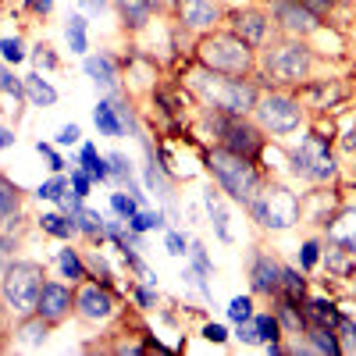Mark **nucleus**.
<instances>
[{"label":"nucleus","mask_w":356,"mask_h":356,"mask_svg":"<svg viewBox=\"0 0 356 356\" xmlns=\"http://www.w3.org/2000/svg\"><path fill=\"white\" fill-rule=\"evenodd\" d=\"M33 4V11H50V0H29Z\"/></svg>","instance_id":"obj_51"},{"label":"nucleus","mask_w":356,"mask_h":356,"mask_svg":"<svg viewBox=\"0 0 356 356\" xmlns=\"http://www.w3.org/2000/svg\"><path fill=\"white\" fill-rule=\"evenodd\" d=\"M282 285H285V292H289V303H296V300H303V292H307V285H303V278L296 275V271H282Z\"/></svg>","instance_id":"obj_27"},{"label":"nucleus","mask_w":356,"mask_h":356,"mask_svg":"<svg viewBox=\"0 0 356 356\" xmlns=\"http://www.w3.org/2000/svg\"><path fill=\"white\" fill-rule=\"evenodd\" d=\"M250 211L260 225L267 228H289L296 218H300V203L296 196L282 186H271V189H260L253 200H250Z\"/></svg>","instance_id":"obj_4"},{"label":"nucleus","mask_w":356,"mask_h":356,"mask_svg":"<svg viewBox=\"0 0 356 356\" xmlns=\"http://www.w3.org/2000/svg\"><path fill=\"white\" fill-rule=\"evenodd\" d=\"M168 250H171L175 257H182V253H186V243H182V235H175V232H171V235H168Z\"/></svg>","instance_id":"obj_41"},{"label":"nucleus","mask_w":356,"mask_h":356,"mask_svg":"<svg viewBox=\"0 0 356 356\" xmlns=\"http://www.w3.org/2000/svg\"><path fill=\"white\" fill-rule=\"evenodd\" d=\"M310 93H314V100H335L342 89L339 86H317V89H310Z\"/></svg>","instance_id":"obj_39"},{"label":"nucleus","mask_w":356,"mask_h":356,"mask_svg":"<svg viewBox=\"0 0 356 356\" xmlns=\"http://www.w3.org/2000/svg\"><path fill=\"white\" fill-rule=\"evenodd\" d=\"M0 54H4L8 61H22V43L18 40H4L0 43Z\"/></svg>","instance_id":"obj_38"},{"label":"nucleus","mask_w":356,"mask_h":356,"mask_svg":"<svg viewBox=\"0 0 356 356\" xmlns=\"http://www.w3.org/2000/svg\"><path fill=\"white\" fill-rule=\"evenodd\" d=\"M72 182H75V193H79V196H86V193H89V178H86L82 171H79V175L72 178Z\"/></svg>","instance_id":"obj_47"},{"label":"nucleus","mask_w":356,"mask_h":356,"mask_svg":"<svg viewBox=\"0 0 356 356\" xmlns=\"http://www.w3.org/2000/svg\"><path fill=\"white\" fill-rule=\"evenodd\" d=\"M25 86H29V97H33V104H40V107L57 100V93H54V89H50L43 79H36V75H33V79H25Z\"/></svg>","instance_id":"obj_24"},{"label":"nucleus","mask_w":356,"mask_h":356,"mask_svg":"<svg viewBox=\"0 0 356 356\" xmlns=\"http://www.w3.org/2000/svg\"><path fill=\"white\" fill-rule=\"evenodd\" d=\"M79 228L89 232V235H100V232H104V221H100V214H93V211H79Z\"/></svg>","instance_id":"obj_31"},{"label":"nucleus","mask_w":356,"mask_h":356,"mask_svg":"<svg viewBox=\"0 0 356 356\" xmlns=\"http://www.w3.org/2000/svg\"><path fill=\"white\" fill-rule=\"evenodd\" d=\"M332 267H335V271H346V257H339V253H332Z\"/></svg>","instance_id":"obj_49"},{"label":"nucleus","mask_w":356,"mask_h":356,"mask_svg":"<svg viewBox=\"0 0 356 356\" xmlns=\"http://www.w3.org/2000/svg\"><path fill=\"white\" fill-rule=\"evenodd\" d=\"M307 324H324V328H332V324H339V310L332 303H324V300H314L307 303V314H303Z\"/></svg>","instance_id":"obj_18"},{"label":"nucleus","mask_w":356,"mask_h":356,"mask_svg":"<svg viewBox=\"0 0 356 356\" xmlns=\"http://www.w3.org/2000/svg\"><path fill=\"white\" fill-rule=\"evenodd\" d=\"M353 275H356V267H353Z\"/></svg>","instance_id":"obj_55"},{"label":"nucleus","mask_w":356,"mask_h":356,"mask_svg":"<svg viewBox=\"0 0 356 356\" xmlns=\"http://www.w3.org/2000/svg\"><path fill=\"white\" fill-rule=\"evenodd\" d=\"M296 171H303L310 178H332L335 175V161L328 154V143L317 139V136L303 139L300 154H296Z\"/></svg>","instance_id":"obj_7"},{"label":"nucleus","mask_w":356,"mask_h":356,"mask_svg":"<svg viewBox=\"0 0 356 356\" xmlns=\"http://www.w3.org/2000/svg\"><path fill=\"white\" fill-rule=\"evenodd\" d=\"M0 89H4V93H15V97H18V82L11 79V72H0Z\"/></svg>","instance_id":"obj_42"},{"label":"nucleus","mask_w":356,"mask_h":356,"mask_svg":"<svg viewBox=\"0 0 356 356\" xmlns=\"http://www.w3.org/2000/svg\"><path fill=\"white\" fill-rule=\"evenodd\" d=\"M221 129H225V150L243 154V157H253V154L260 150V136H257L250 125H243V122H225Z\"/></svg>","instance_id":"obj_9"},{"label":"nucleus","mask_w":356,"mask_h":356,"mask_svg":"<svg viewBox=\"0 0 356 356\" xmlns=\"http://www.w3.org/2000/svg\"><path fill=\"white\" fill-rule=\"evenodd\" d=\"M317 264V243H307L303 246V267H314Z\"/></svg>","instance_id":"obj_43"},{"label":"nucleus","mask_w":356,"mask_h":356,"mask_svg":"<svg viewBox=\"0 0 356 356\" xmlns=\"http://www.w3.org/2000/svg\"><path fill=\"white\" fill-rule=\"evenodd\" d=\"M339 332L346 335V349H356V324L346 321V317H339Z\"/></svg>","instance_id":"obj_37"},{"label":"nucleus","mask_w":356,"mask_h":356,"mask_svg":"<svg viewBox=\"0 0 356 356\" xmlns=\"http://www.w3.org/2000/svg\"><path fill=\"white\" fill-rule=\"evenodd\" d=\"M86 72L93 75L97 82H104V86H114V82H118V72H114V61H111V57H89V61H86Z\"/></svg>","instance_id":"obj_20"},{"label":"nucleus","mask_w":356,"mask_h":356,"mask_svg":"<svg viewBox=\"0 0 356 356\" xmlns=\"http://www.w3.org/2000/svg\"><path fill=\"white\" fill-rule=\"evenodd\" d=\"M154 4H157V0H118V8H122L129 25H143L146 18H150Z\"/></svg>","instance_id":"obj_19"},{"label":"nucleus","mask_w":356,"mask_h":356,"mask_svg":"<svg viewBox=\"0 0 356 356\" xmlns=\"http://www.w3.org/2000/svg\"><path fill=\"white\" fill-rule=\"evenodd\" d=\"M328 239H332L339 250L356 253V211H346V214H339V218L332 221V228H328Z\"/></svg>","instance_id":"obj_13"},{"label":"nucleus","mask_w":356,"mask_h":356,"mask_svg":"<svg viewBox=\"0 0 356 356\" xmlns=\"http://www.w3.org/2000/svg\"><path fill=\"white\" fill-rule=\"evenodd\" d=\"M79 310H82V317H89V321H104V317H111V296L100 292L97 285H86V289L79 292Z\"/></svg>","instance_id":"obj_11"},{"label":"nucleus","mask_w":356,"mask_h":356,"mask_svg":"<svg viewBox=\"0 0 356 356\" xmlns=\"http://www.w3.org/2000/svg\"><path fill=\"white\" fill-rule=\"evenodd\" d=\"M264 33H267L264 15H257V11H239V15H235V36H239V40H246V43H260Z\"/></svg>","instance_id":"obj_15"},{"label":"nucleus","mask_w":356,"mask_h":356,"mask_svg":"<svg viewBox=\"0 0 356 356\" xmlns=\"http://www.w3.org/2000/svg\"><path fill=\"white\" fill-rule=\"evenodd\" d=\"M250 43L239 40V36H228V33H218V36H207L200 43V61L218 72V75H243L250 68Z\"/></svg>","instance_id":"obj_3"},{"label":"nucleus","mask_w":356,"mask_h":356,"mask_svg":"<svg viewBox=\"0 0 356 356\" xmlns=\"http://www.w3.org/2000/svg\"><path fill=\"white\" fill-rule=\"evenodd\" d=\"M260 122L264 129H271V132H292L296 125H300V104L289 100V97H267L260 107Z\"/></svg>","instance_id":"obj_8"},{"label":"nucleus","mask_w":356,"mask_h":356,"mask_svg":"<svg viewBox=\"0 0 356 356\" xmlns=\"http://www.w3.org/2000/svg\"><path fill=\"white\" fill-rule=\"evenodd\" d=\"M82 164H86V171L93 175V178H107V171H111V168H107V164L97 157L93 146H86V150H82Z\"/></svg>","instance_id":"obj_28"},{"label":"nucleus","mask_w":356,"mask_h":356,"mask_svg":"<svg viewBox=\"0 0 356 356\" xmlns=\"http://www.w3.org/2000/svg\"><path fill=\"white\" fill-rule=\"evenodd\" d=\"M68 43H72L75 54L86 50V22H82V18H72V22H68Z\"/></svg>","instance_id":"obj_29"},{"label":"nucleus","mask_w":356,"mask_h":356,"mask_svg":"<svg viewBox=\"0 0 356 356\" xmlns=\"http://www.w3.org/2000/svg\"><path fill=\"white\" fill-rule=\"evenodd\" d=\"M211 171H214L218 182L225 186V193L235 196V200H243V203H250V200L260 193V178H257L250 157H243V154L214 150V154H211Z\"/></svg>","instance_id":"obj_1"},{"label":"nucleus","mask_w":356,"mask_h":356,"mask_svg":"<svg viewBox=\"0 0 356 356\" xmlns=\"http://www.w3.org/2000/svg\"><path fill=\"white\" fill-rule=\"evenodd\" d=\"M193 260H196V267H200L203 275L211 271V267H207V257H203V250H200V246H193Z\"/></svg>","instance_id":"obj_48"},{"label":"nucleus","mask_w":356,"mask_h":356,"mask_svg":"<svg viewBox=\"0 0 356 356\" xmlns=\"http://www.w3.org/2000/svg\"><path fill=\"white\" fill-rule=\"evenodd\" d=\"M40 154L50 161V168H54V171H61V157H57V154L50 150V146H43V143H40Z\"/></svg>","instance_id":"obj_44"},{"label":"nucleus","mask_w":356,"mask_h":356,"mask_svg":"<svg viewBox=\"0 0 356 356\" xmlns=\"http://www.w3.org/2000/svg\"><path fill=\"white\" fill-rule=\"evenodd\" d=\"M275 4H282V0H275Z\"/></svg>","instance_id":"obj_54"},{"label":"nucleus","mask_w":356,"mask_h":356,"mask_svg":"<svg viewBox=\"0 0 356 356\" xmlns=\"http://www.w3.org/2000/svg\"><path fill=\"white\" fill-rule=\"evenodd\" d=\"M40 289H43V275H40L36 264H15V267H8V275H4V300L11 303V310H18V314L36 310Z\"/></svg>","instance_id":"obj_5"},{"label":"nucleus","mask_w":356,"mask_h":356,"mask_svg":"<svg viewBox=\"0 0 356 356\" xmlns=\"http://www.w3.org/2000/svg\"><path fill=\"white\" fill-rule=\"evenodd\" d=\"M93 4H100V0H93Z\"/></svg>","instance_id":"obj_53"},{"label":"nucleus","mask_w":356,"mask_h":356,"mask_svg":"<svg viewBox=\"0 0 356 356\" xmlns=\"http://www.w3.org/2000/svg\"><path fill=\"white\" fill-rule=\"evenodd\" d=\"M310 342L317 353H342L339 339L332 335V328H324V324H310Z\"/></svg>","instance_id":"obj_21"},{"label":"nucleus","mask_w":356,"mask_h":356,"mask_svg":"<svg viewBox=\"0 0 356 356\" xmlns=\"http://www.w3.org/2000/svg\"><path fill=\"white\" fill-rule=\"evenodd\" d=\"M61 193H65V182H61V178H50L47 186H40V196H43V200H61Z\"/></svg>","instance_id":"obj_35"},{"label":"nucleus","mask_w":356,"mask_h":356,"mask_svg":"<svg viewBox=\"0 0 356 356\" xmlns=\"http://www.w3.org/2000/svg\"><path fill=\"white\" fill-rule=\"evenodd\" d=\"M303 8H307V11H314V15H324V11L332 8V0H303Z\"/></svg>","instance_id":"obj_40"},{"label":"nucleus","mask_w":356,"mask_h":356,"mask_svg":"<svg viewBox=\"0 0 356 356\" xmlns=\"http://www.w3.org/2000/svg\"><path fill=\"white\" fill-rule=\"evenodd\" d=\"M178 15H182V22L193 25V29H203V25L218 22V11H214L211 0H178Z\"/></svg>","instance_id":"obj_14"},{"label":"nucleus","mask_w":356,"mask_h":356,"mask_svg":"<svg viewBox=\"0 0 356 356\" xmlns=\"http://www.w3.org/2000/svg\"><path fill=\"white\" fill-rule=\"evenodd\" d=\"M353 143H356V139H353ZM353 143H349V146H353Z\"/></svg>","instance_id":"obj_56"},{"label":"nucleus","mask_w":356,"mask_h":356,"mask_svg":"<svg viewBox=\"0 0 356 356\" xmlns=\"http://www.w3.org/2000/svg\"><path fill=\"white\" fill-rule=\"evenodd\" d=\"M8 143H11V132H0V150H4Z\"/></svg>","instance_id":"obj_52"},{"label":"nucleus","mask_w":356,"mask_h":356,"mask_svg":"<svg viewBox=\"0 0 356 356\" xmlns=\"http://www.w3.org/2000/svg\"><path fill=\"white\" fill-rule=\"evenodd\" d=\"M93 118H97V129H100L104 136H122V122H118V114H114L111 104H100Z\"/></svg>","instance_id":"obj_22"},{"label":"nucleus","mask_w":356,"mask_h":356,"mask_svg":"<svg viewBox=\"0 0 356 356\" xmlns=\"http://www.w3.org/2000/svg\"><path fill=\"white\" fill-rule=\"evenodd\" d=\"M111 203H114V211L122 214V218H132V214H136V203H132L129 196H122V193H118V196H114Z\"/></svg>","instance_id":"obj_36"},{"label":"nucleus","mask_w":356,"mask_h":356,"mask_svg":"<svg viewBox=\"0 0 356 356\" xmlns=\"http://www.w3.org/2000/svg\"><path fill=\"white\" fill-rule=\"evenodd\" d=\"M278 18H282V25L289 29V33H300V36L310 33V29L317 25L314 22L317 18L314 11H307L303 4H289V0H282V4H278Z\"/></svg>","instance_id":"obj_12"},{"label":"nucleus","mask_w":356,"mask_h":356,"mask_svg":"<svg viewBox=\"0 0 356 356\" xmlns=\"http://www.w3.org/2000/svg\"><path fill=\"white\" fill-rule=\"evenodd\" d=\"M75 139H79V129L75 125H65L61 136H57V143H75Z\"/></svg>","instance_id":"obj_46"},{"label":"nucleus","mask_w":356,"mask_h":356,"mask_svg":"<svg viewBox=\"0 0 356 356\" xmlns=\"http://www.w3.org/2000/svg\"><path fill=\"white\" fill-rule=\"evenodd\" d=\"M43 228L50 232V235H57V239H72V232L79 228L75 221H65L61 214H47L43 218Z\"/></svg>","instance_id":"obj_25"},{"label":"nucleus","mask_w":356,"mask_h":356,"mask_svg":"<svg viewBox=\"0 0 356 356\" xmlns=\"http://www.w3.org/2000/svg\"><path fill=\"white\" fill-rule=\"evenodd\" d=\"M196 89L211 100V104H218L221 111H228V114H246V111H253L257 107V89L250 86V82H239V79H218V72H200L196 75Z\"/></svg>","instance_id":"obj_2"},{"label":"nucleus","mask_w":356,"mask_h":356,"mask_svg":"<svg viewBox=\"0 0 356 356\" xmlns=\"http://www.w3.org/2000/svg\"><path fill=\"white\" fill-rule=\"evenodd\" d=\"M18 211V189L8 182V178H0V221L11 218Z\"/></svg>","instance_id":"obj_23"},{"label":"nucleus","mask_w":356,"mask_h":356,"mask_svg":"<svg viewBox=\"0 0 356 356\" xmlns=\"http://www.w3.org/2000/svg\"><path fill=\"white\" fill-rule=\"evenodd\" d=\"M207 207H211V214H214V225H218V235L221 239H232V232H228V214L221 211V203L214 193H207Z\"/></svg>","instance_id":"obj_26"},{"label":"nucleus","mask_w":356,"mask_h":356,"mask_svg":"<svg viewBox=\"0 0 356 356\" xmlns=\"http://www.w3.org/2000/svg\"><path fill=\"white\" fill-rule=\"evenodd\" d=\"M267 68H271V75L282 79V82H300L310 72V54H307L303 43H285L271 54Z\"/></svg>","instance_id":"obj_6"},{"label":"nucleus","mask_w":356,"mask_h":356,"mask_svg":"<svg viewBox=\"0 0 356 356\" xmlns=\"http://www.w3.org/2000/svg\"><path fill=\"white\" fill-rule=\"evenodd\" d=\"M228 317H232L235 324L250 321V317H253V303L246 300V296H239V300H232V307H228Z\"/></svg>","instance_id":"obj_30"},{"label":"nucleus","mask_w":356,"mask_h":356,"mask_svg":"<svg viewBox=\"0 0 356 356\" xmlns=\"http://www.w3.org/2000/svg\"><path fill=\"white\" fill-rule=\"evenodd\" d=\"M243 339L246 342H275L278 339V321L275 317H257L253 324L243 321Z\"/></svg>","instance_id":"obj_17"},{"label":"nucleus","mask_w":356,"mask_h":356,"mask_svg":"<svg viewBox=\"0 0 356 356\" xmlns=\"http://www.w3.org/2000/svg\"><path fill=\"white\" fill-rule=\"evenodd\" d=\"M203 335L211 339V342H225V339H228V335H225V328H221V324H211V328H207Z\"/></svg>","instance_id":"obj_45"},{"label":"nucleus","mask_w":356,"mask_h":356,"mask_svg":"<svg viewBox=\"0 0 356 356\" xmlns=\"http://www.w3.org/2000/svg\"><path fill=\"white\" fill-rule=\"evenodd\" d=\"M68 307H72V292H68L65 285H43V289H40V303H36L40 317L57 321Z\"/></svg>","instance_id":"obj_10"},{"label":"nucleus","mask_w":356,"mask_h":356,"mask_svg":"<svg viewBox=\"0 0 356 356\" xmlns=\"http://www.w3.org/2000/svg\"><path fill=\"white\" fill-rule=\"evenodd\" d=\"M253 285H257L260 292H278V285H282V267H278L275 260L260 257V260L253 264Z\"/></svg>","instance_id":"obj_16"},{"label":"nucleus","mask_w":356,"mask_h":356,"mask_svg":"<svg viewBox=\"0 0 356 356\" xmlns=\"http://www.w3.org/2000/svg\"><path fill=\"white\" fill-rule=\"evenodd\" d=\"M129 221H132L136 232H143V228H157V225H161V214H146V211H143V214H132Z\"/></svg>","instance_id":"obj_33"},{"label":"nucleus","mask_w":356,"mask_h":356,"mask_svg":"<svg viewBox=\"0 0 356 356\" xmlns=\"http://www.w3.org/2000/svg\"><path fill=\"white\" fill-rule=\"evenodd\" d=\"M8 246H11L8 239H0V267H4V264H8Z\"/></svg>","instance_id":"obj_50"},{"label":"nucleus","mask_w":356,"mask_h":356,"mask_svg":"<svg viewBox=\"0 0 356 356\" xmlns=\"http://www.w3.org/2000/svg\"><path fill=\"white\" fill-rule=\"evenodd\" d=\"M47 335L43 328V321H33V324H25V346H40V339Z\"/></svg>","instance_id":"obj_34"},{"label":"nucleus","mask_w":356,"mask_h":356,"mask_svg":"<svg viewBox=\"0 0 356 356\" xmlns=\"http://www.w3.org/2000/svg\"><path fill=\"white\" fill-rule=\"evenodd\" d=\"M61 271H65L68 278H82V260H79L72 250H65V253H61Z\"/></svg>","instance_id":"obj_32"}]
</instances>
